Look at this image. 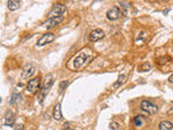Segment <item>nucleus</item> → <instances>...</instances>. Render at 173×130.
Here are the masks:
<instances>
[{
  "instance_id": "1",
  "label": "nucleus",
  "mask_w": 173,
  "mask_h": 130,
  "mask_svg": "<svg viewBox=\"0 0 173 130\" xmlns=\"http://www.w3.org/2000/svg\"><path fill=\"white\" fill-rule=\"evenodd\" d=\"M94 56L91 54H85V53H81L73 60L72 62V66H69L71 69L73 70H80L81 68H83L87 63H89V61L93 59Z\"/></svg>"
},
{
  "instance_id": "2",
  "label": "nucleus",
  "mask_w": 173,
  "mask_h": 130,
  "mask_svg": "<svg viewBox=\"0 0 173 130\" xmlns=\"http://www.w3.org/2000/svg\"><path fill=\"white\" fill-rule=\"evenodd\" d=\"M53 83H54L53 75H49V76L44 79V82H43L40 89L38 90V99H39V103H40V104H43V100H44L45 96L47 94V92L50 91V89L52 88Z\"/></svg>"
},
{
  "instance_id": "3",
  "label": "nucleus",
  "mask_w": 173,
  "mask_h": 130,
  "mask_svg": "<svg viewBox=\"0 0 173 130\" xmlns=\"http://www.w3.org/2000/svg\"><path fill=\"white\" fill-rule=\"evenodd\" d=\"M66 12V6L64 4H56L52 6L50 13L47 14L49 19H53V18H60L62 16V14Z\"/></svg>"
},
{
  "instance_id": "4",
  "label": "nucleus",
  "mask_w": 173,
  "mask_h": 130,
  "mask_svg": "<svg viewBox=\"0 0 173 130\" xmlns=\"http://www.w3.org/2000/svg\"><path fill=\"white\" fill-rule=\"evenodd\" d=\"M141 110L149 115H154L158 112V106L154 103L149 101V100H143L141 103Z\"/></svg>"
},
{
  "instance_id": "5",
  "label": "nucleus",
  "mask_w": 173,
  "mask_h": 130,
  "mask_svg": "<svg viewBox=\"0 0 173 130\" xmlns=\"http://www.w3.org/2000/svg\"><path fill=\"white\" fill-rule=\"evenodd\" d=\"M40 78L39 77H35V78H31L29 82H28V84L25 85V91L28 93H35L37 90L40 89V86H42V84H40Z\"/></svg>"
},
{
  "instance_id": "6",
  "label": "nucleus",
  "mask_w": 173,
  "mask_h": 130,
  "mask_svg": "<svg viewBox=\"0 0 173 130\" xmlns=\"http://www.w3.org/2000/svg\"><path fill=\"white\" fill-rule=\"evenodd\" d=\"M54 38H56V35H54V34H52V32H47V34L43 35V36L38 39V41H37V46H38V47H42V46H44V45H47V44H50L51 41H53Z\"/></svg>"
},
{
  "instance_id": "7",
  "label": "nucleus",
  "mask_w": 173,
  "mask_h": 130,
  "mask_svg": "<svg viewBox=\"0 0 173 130\" xmlns=\"http://www.w3.org/2000/svg\"><path fill=\"white\" fill-rule=\"evenodd\" d=\"M120 16H121V11L117 6H113L112 8H110L106 12V18L110 20V21H115V20L120 19Z\"/></svg>"
},
{
  "instance_id": "8",
  "label": "nucleus",
  "mask_w": 173,
  "mask_h": 130,
  "mask_svg": "<svg viewBox=\"0 0 173 130\" xmlns=\"http://www.w3.org/2000/svg\"><path fill=\"white\" fill-rule=\"evenodd\" d=\"M14 122H15V114L13 111L8 110L5 113V116H4V126L12 127V126H14Z\"/></svg>"
},
{
  "instance_id": "9",
  "label": "nucleus",
  "mask_w": 173,
  "mask_h": 130,
  "mask_svg": "<svg viewBox=\"0 0 173 130\" xmlns=\"http://www.w3.org/2000/svg\"><path fill=\"white\" fill-rule=\"evenodd\" d=\"M35 74H36V67L34 65H27L22 70V79H28Z\"/></svg>"
},
{
  "instance_id": "10",
  "label": "nucleus",
  "mask_w": 173,
  "mask_h": 130,
  "mask_svg": "<svg viewBox=\"0 0 173 130\" xmlns=\"http://www.w3.org/2000/svg\"><path fill=\"white\" fill-rule=\"evenodd\" d=\"M62 21H64V18H62V16H60V18H53V19H49L46 22H44L43 25L46 27L47 29H52V28L59 25Z\"/></svg>"
},
{
  "instance_id": "11",
  "label": "nucleus",
  "mask_w": 173,
  "mask_h": 130,
  "mask_svg": "<svg viewBox=\"0 0 173 130\" xmlns=\"http://www.w3.org/2000/svg\"><path fill=\"white\" fill-rule=\"evenodd\" d=\"M102 38H104V31H103L102 29H95V30H93V31L90 32V35H89V39H90L91 41H98V40H100Z\"/></svg>"
},
{
  "instance_id": "12",
  "label": "nucleus",
  "mask_w": 173,
  "mask_h": 130,
  "mask_svg": "<svg viewBox=\"0 0 173 130\" xmlns=\"http://www.w3.org/2000/svg\"><path fill=\"white\" fill-rule=\"evenodd\" d=\"M53 119L56 121H61L62 120V114H61V105L58 103L53 108Z\"/></svg>"
},
{
  "instance_id": "13",
  "label": "nucleus",
  "mask_w": 173,
  "mask_h": 130,
  "mask_svg": "<svg viewBox=\"0 0 173 130\" xmlns=\"http://www.w3.org/2000/svg\"><path fill=\"white\" fill-rule=\"evenodd\" d=\"M173 123L171 121H162L159 124V130H172Z\"/></svg>"
},
{
  "instance_id": "14",
  "label": "nucleus",
  "mask_w": 173,
  "mask_h": 130,
  "mask_svg": "<svg viewBox=\"0 0 173 130\" xmlns=\"http://www.w3.org/2000/svg\"><path fill=\"white\" fill-rule=\"evenodd\" d=\"M20 6H21L20 1H16V0H9V1L7 2V7H8L11 11H16V9H19Z\"/></svg>"
},
{
  "instance_id": "15",
  "label": "nucleus",
  "mask_w": 173,
  "mask_h": 130,
  "mask_svg": "<svg viewBox=\"0 0 173 130\" xmlns=\"http://www.w3.org/2000/svg\"><path fill=\"white\" fill-rule=\"evenodd\" d=\"M145 121V117L143 115H136L134 119H133V124L135 127H140L143 124V122Z\"/></svg>"
},
{
  "instance_id": "16",
  "label": "nucleus",
  "mask_w": 173,
  "mask_h": 130,
  "mask_svg": "<svg viewBox=\"0 0 173 130\" xmlns=\"http://www.w3.org/2000/svg\"><path fill=\"white\" fill-rule=\"evenodd\" d=\"M171 61H172V58L170 56H164L157 59V63H158V65H165V63L171 62Z\"/></svg>"
},
{
  "instance_id": "17",
  "label": "nucleus",
  "mask_w": 173,
  "mask_h": 130,
  "mask_svg": "<svg viewBox=\"0 0 173 130\" xmlns=\"http://www.w3.org/2000/svg\"><path fill=\"white\" fill-rule=\"evenodd\" d=\"M125 79H126V75L122 74L120 75L119 77H118V79L114 82V84H113V89H117V88H119L124 82H125Z\"/></svg>"
},
{
  "instance_id": "18",
  "label": "nucleus",
  "mask_w": 173,
  "mask_h": 130,
  "mask_svg": "<svg viewBox=\"0 0 173 130\" xmlns=\"http://www.w3.org/2000/svg\"><path fill=\"white\" fill-rule=\"evenodd\" d=\"M20 100H21V94L20 93H13L12 97H11V105L16 104Z\"/></svg>"
},
{
  "instance_id": "19",
  "label": "nucleus",
  "mask_w": 173,
  "mask_h": 130,
  "mask_svg": "<svg viewBox=\"0 0 173 130\" xmlns=\"http://www.w3.org/2000/svg\"><path fill=\"white\" fill-rule=\"evenodd\" d=\"M145 39H147V34H145L144 31H142V32L138 35L137 39H136V44H142L143 41H145Z\"/></svg>"
},
{
  "instance_id": "20",
  "label": "nucleus",
  "mask_w": 173,
  "mask_h": 130,
  "mask_svg": "<svg viewBox=\"0 0 173 130\" xmlns=\"http://www.w3.org/2000/svg\"><path fill=\"white\" fill-rule=\"evenodd\" d=\"M150 68H151L150 63H144V65H142V67H138V72H148V70H150Z\"/></svg>"
},
{
  "instance_id": "21",
  "label": "nucleus",
  "mask_w": 173,
  "mask_h": 130,
  "mask_svg": "<svg viewBox=\"0 0 173 130\" xmlns=\"http://www.w3.org/2000/svg\"><path fill=\"white\" fill-rule=\"evenodd\" d=\"M67 85H68V82L67 81H62V82H60V84H59V92L61 93L66 88H67Z\"/></svg>"
},
{
  "instance_id": "22",
  "label": "nucleus",
  "mask_w": 173,
  "mask_h": 130,
  "mask_svg": "<svg viewBox=\"0 0 173 130\" xmlns=\"http://www.w3.org/2000/svg\"><path fill=\"white\" fill-rule=\"evenodd\" d=\"M110 127H111V129L112 130H119L120 129V124L118 123V122H112L111 124H110Z\"/></svg>"
},
{
  "instance_id": "23",
  "label": "nucleus",
  "mask_w": 173,
  "mask_h": 130,
  "mask_svg": "<svg viewBox=\"0 0 173 130\" xmlns=\"http://www.w3.org/2000/svg\"><path fill=\"white\" fill-rule=\"evenodd\" d=\"M23 129H24V124H23V123L15 126V130H23Z\"/></svg>"
},
{
  "instance_id": "24",
  "label": "nucleus",
  "mask_w": 173,
  "mask_h": 130,
  "mask_svg": "<svg viewBox=\"0 0 173 130\" xmlns=\"http://www.w3.org/2000/svg\"><path fill=\"white\" fill-rule=\"evenodd\" d=\"M169 82H170V83H173V75H171V76L169 77Z\"/></svg>"
},
{
  "instance_id": "25",
  "label": "nucleus",
  "mask_w": 173,
  "mask_h": 130,
  "mask_svg": "<svg viewBox=\"0 0 173 130\" xmlns=\"http://www.w3.org/2000/svg\"><path fill=\"white\" fill-rule=\"evenodd\" d=\"M64 130H73V129H72V128H69V127H65Z\"/></svg>"
},
{
  "instance_id": "26",
  "label": "nucleus",
  "mask_w": 173,
  "mask_h": 130,
  "mask_svg": "<svg viewBox=\"0 0 173 130\" xmlns=\"http://www.w3.org/2000/svg\"><path fill=\"white\" fill-rule=\"evenodd\" d=\"M169 11H170V9H165V11H164V14H167V13H169Z\"/></svg>"
}]
</instances>
